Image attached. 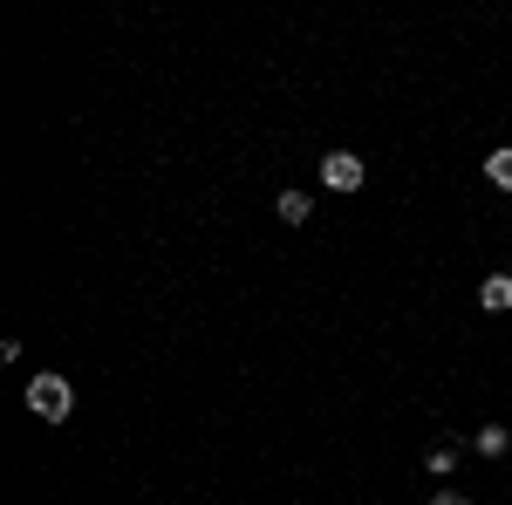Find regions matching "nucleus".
I'll return each instance as SVG.
<instances>
[{"label": "nucleus", "instance_id": "f257e3e1", "mask_svg": "<svg viewBox=\"0 0 512 505\" xmlns=\"http://www.w3.org/2000/svg\"><path fill=\"white\" fill-rule=\"evenodd\" d=\"M21 396H28V410H35L41 424H69V410H76V389H69V376H55V369H41Z\"/></svg>", "mask_w": 512, "mask_h": 505}, {"label": "nucleus", "instance_id": "f03ea898", "mask_svg": "<svg viewBox=\"0 0 512 505\" xmlns=\"http://www.w3.org/2000/svg\"><path fill=\"white\" fill-rule=\"evenodd\" d=\"M321 185H328V192H362V185H369V164L355 151H328L321 157Z\"/></svg>", "mask_w": 512, "mask_h": 505}, {"label": "nucleus", "instance_id": "7ed1b4c3", "mask_svg": "<svg viewBox=\"0 0 512 505\" xmlns=\"http://www.w3.org/2000/svg\"><path fill=\"white\" fill-rule=\"evenodd\" d=\"M478 308H485V314H506V308H512V273H485V287H478Z\"/></svg>", "mask_w": 512, "mask_h": 505}, {"label": "nucleus", "instance_id": "20e7f679", "mask_svg": "<svg viewBox=\"0 0 512 505\" xmlns=\"http://www.w3.org/2000/svg\"><path fill=\"white\" fill-rule=\"evenodd\" d=\"M274 212H280V226H308V219H315V198L308 192H280Z\"/></svg>", "mask_w": 512, "mask_h": 505}, {"label": "nucleus", "instance_id": "39448f33", "mask_svg": "<svg viewBox=\"0 0 512 505\" xmlns=\"http://www.w3.org/2000/svg\"><path fill=\"white\" fill-rule=\"evenodd\" d=\"M472 444H478V458H506V451H512V430L506 424H485Z\"/></svg>", "mask_w": 512, "mask_h": 505}, {"label": "nucleus", "instance_id": "423d86ee", "mask_svg": "<svg viewBox=\"0 0 512 505\" xmlns=\"http://www.w3.org/2000/svg\"><path fill=\"white\" fill-rule=\"evenodd\" d=\"M424 471H431V478H451V471H458V444H431V451H424Z\"/></svg>", "mask_w": 512, "mask_h": 505}, {"label": "nucleus", "instance_id": "0eeeda50", "mask_svg": "<svg viewBox=\"0 0 512 505\" xmlns=\"http://www.w3.org/2000/svg\"><path fill=\"white\" fill-rule=\"evenodd\" d=\"M485 178H492L499 192H512V144H499V151L485 157Z\"/></svg>", "mask_w": 512, "mask_h": 505}, {"label": "nucleus", "instance_id": "6e6552de", "mask_svg": "<svg viewBox=\"0 0 512 505\" xmlns=\"http://www.w3.org/2000/svg\"><path fill=\"white\" fill-rule=\"evenodd\" d=\"M431 505H472L465 492H431Z\"/></svg>", "mask_w": 512, "mask_h": 505}]
</instances>
